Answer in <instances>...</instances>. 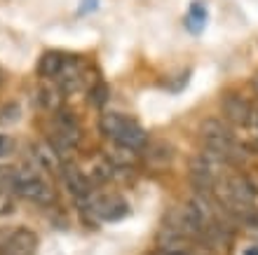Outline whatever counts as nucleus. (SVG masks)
Here are the masks:
<instances>
[{"instance_id":"nucleus-9","label":"nucleus","mask_w":258,"mask_h":255,"mask_svg":"<svg viewBox=\"0 0 258 255\" xmlns=\"http://www.w3.org/2000/svg\"><path fill=\"white\" fill-rule=\"evenodd\" d=\"M35 103H38L42 110L56 113V110L63 108V92L56 87V82L45 80L40 87L35 89Z\"/></svg>"},{"instance_id":"nucleus-16","label":"nucleus","mask_w":258,"mask_h":255,"mask_svg":"<svg viewBox=\"0 0 258 255\" xmlns=\"http://www.w3.org/2000/svg\"><path fill=\"white\" fill-rule=\"evenodd\" d=\"M110 101V84L103 80H96L92 87L87 89V103L92 108H103Z\"/></svg>"},{"instance_id":"nucleus-13","label":"nucleus","mask_w":258,"mask_h":255,"mask_svg":"<svg viewBox=\"0 0 258 255\" xmlns=\"http://www.w3.org/2000/svg\"><path fill=\"white\" fill-rule=\"evenodd\" d=\"M129 117L122 113H117V110H106V113H101V117H99V131H101L106 138H115L117 134H120V129L124 127V122H127Z\"/></svg>"},{"instance_id":"nucleus-3","label":"nucleus","mask_w":258,"mask_h":255,"mask_svg":"<svg viewBox=\"0 0 258 255\" xmlns=\"http://www.w3.org/2000/svg\"><path fill=\"white\" fill-rule=\"evenodd\" d=\"M52 134H56L59 138H63L73 150H78L80 148V143H82L80 120L75 117V113H68V110H63V108L54 113V131H52Z\"/></svg>"},{"instance_id":"nucleus-23","label":"nucleus","mask_w":258,"mask_h":255,"mask_svg":"<svg viewBox=\"0 0 258 255\" xmlns=\"http://www.w3.org/2000/svg\"><path fill=\"white\" fill-rule=\"evenodd\" d=\"M251 89H253V94L258 96V70L253 73V77H251Z\"/></svg>"},{"instance_id":"nucleus-11","label":"nucleus","mask_w":258,"mask_h":255,"mask_svg":"<svg viewBox=\"0 0 258 255\" xmlns=\"http://www.w3.org/2000/svg\"><path fill=\"white\" fill-rule=\"evenodd\" d=\"M63 61H66V56H63L61 52H56V49H49V52H45L38 59V75H40L42 80H56V75L61 73L63 68Z\"/></svg>"},{"instance_id":"nucleus-4","label":"nucleus","mask_w":258,"mask_h":255,"mask_svg":"<svg viewBox=\"0 0 258 255\" xmlns=\"http://www.w3.org/2000/svg\"><path fill=\"white\" fill-rule=\"evenodd\" d=\"M61 181H63V188L68 190V195L78 199V202H85L87 197H92V183H89L87 174L78 168L75 164H63L61 168Z\"/></svg>"},{"instance_id":"nucleus-19","label":"nucleus","mask_w":258,"mask_h":255,"mask_svg":"<svg viewBox=\"0 0 258 255\" xmlns=\"http://www.w3.org/2000/svg\"><path fill=\"white\" fill-rule=\"evenodd\" d=\"M14 211H17V204H14L12 195H10V192H0V218L12 215Z\"/></svg>"},{"instance_id":"nucleus-2","label":"nucleus","mask_w":258,"mask_h":255,"mask_svg":"<svg viewBox=\"0 0 258 255\" xmlns=\"http://www.w3.org/2000/svg\"><path fill=\"white\" fill-rule=\"evenodd\" d=\"M221 115L228 124H237V127H249L253 117V106L246 101L239 92H223L221 94Z\"/></svg>"},{"instance_id":"nucleus-21","label":"nucleus","mask_w":258,"mask_h":255,"mask_svg":"<svg viewBox=\"0 0 258 255\" xmlns=\"http://www.w3.org/2000/svg\"><path fill=\"white\" fill-rule=\"evenodd\" d=\"M96 5H99V0H82V5L78 12L85 14V12H89V10H96Z\"/></svg>"},{"instance_id":"nucleus-5","label":"nucleus","mask_w":258,"mask_h":255,"mask_svg":"<svg viewBox=\"0 0 258 255\" xmlns=\"http://www.w3.org/2000/svg\"><path fill=\"white\" fill-rule=\"evenodd\" d=\"M82 80H85V63L80 61V56H66L63 61L61 73L56 75V87L66 94H75L78 89L82 87Z\"/></svg>"},{"instance_id":"nucleus-15","label":"nucleus","mask_w":258,"mask_h":255,"mask_svg":"<svg viewBox=\"0 0 258 255\" xmlns=\"http://www.w3.org/2000/svg\"><path fill=\"white\" fill-rule=\"evenodd\" d=\"M204 24H207V5L195 0L190 5V10H188V17H185V28L190 33H200L204 28Z\"/></svg>"},{"instance_id":"nucleus-17","label":"nucleus","mask_w":258,"mask_h":255,"mask_svg":"<svg viewBox=\"0 0 258 255\" xmlns=\"http://www.w3.org/2000/svg\"><path fill=\"white\" fill-rule=\"evenodd\" d=\"M21 120V106L17 101H7L0 106V127H10Z\"/></svg>"},{"instance_id":"nucleus-18","label":"nucleus","mask_w":258,"mask_h":255,"mask_svg":"<svg viewBox=\"0 0 258 255\" xmlns=\"http://www.w3.org/2000/svg\"><path fill=\"white\" fill-rule=\"evenodd\" d=\"M14 181H17V168L0 164V192H12Z\"/></svg>"},{"instance_id":"nucleus-1","label":"nucleus","mask_w":258,"mask_h":255,"mask_svg":"<svg viewBox=\"0 0 258 255\" xmlns=\"http://www.w3.org/2000/svg\"><path fill=\"white\" fill-rule=\"evenodd\" d=\"M12 195L26 199V202H33L38 206H49V204L56 202V195L52 185H49L45 178H42L35 168H17V181H14Z\"/></svg>"},{"instance_id":"nucleus-25","label":"nucleus","mask_w":258,"mask_h":255,"mask_svg":"<svg viewBox=\"0 0 258 255\" xmlns=\"http://www.w3.org/2000/svg\"><path fill=\"white\" fill-rule=\"evenodd\" d=\"M0 80H3V73H0Z\"/></svg>"},{"instance_id":"nucleus-6","label":"nucleus","mask_w":258,"mask_h":255,"mask_svg":"<svg viewBox=\"0 0 258 255\" xmlns=\"http://www.w3.org/2000/svg\"><path fill=\"white\" fill-rule=\"evenodd\" d=\"M35 246H38L35 232L19 227L5 239L3 248H0V255H35Z\"/></svg>"},{"instance_id":"nucleus-14","label":"nucleus","mask_w":258,"mask_h":255,"mask_svg":"<svg viewBox=\"0 0 258 255\" xmlns=\"http://www.w3.org/2000/svg\"><path fill=\"white\" fill-rule=\"evenodd\" d=\"M136 159H139V152H134V150H129V148H122V145H117V143H113V145L106 150V161L113 164L115 168H129L132 164H136Z\"/></svg>"},{"instance_id":"nucleus-20","label":"nucleus","mask_w":258,"mask_h":255,"mask_svg":"<svg viewBox=\"0 0 258 255\" xmlns=\"http://www.w3.org/2000/svg\"><path fill=\"white\" fill-rule=\"evenodd\" d=\"M14 138L12 136H7V134H0V159L3 157H10V154L14 152Z\"/></svg>"},{"instance_id":"nucleus-24","label":"nucleus","mask_w":258,"mask_h":255,"mask_svg":"<svg viewBox=\"0 0 258 255\" xmlns=\"http://www.w3.org/2000/svg\"><path fill=\"white\" fill-rule=\"evenodd\" d=\"M242 255H258V246H249V248H244Z\"/></svg>"},{"instance_id":"nucleus-12","label":"nucleus","mask_w":258,"mask_h":255,"mask_svg":"<svg viewBox=\"0 0 258 255\" xmlns=\"http://www.w3.org/2000/svg\"><path fill=\"white\" fill-rule=\"evenodd\" d=\"M146 159L153 166H167L174 159V148L167 141H153L146 145Z\"/></svg>"},{"instance_id":"nucleus-7","label":"nucleus","mask_w":258,"mask_h":255,"mask_svg":"<svg viewBox=\"0 0 258 255\" xmlns=\"http://www.w3.org/2000/svg\"><path fill=\"white\" fill-rule=\"evenodd\" d=\"M200 138H202V145H211V143L218 141H235V131L223 117H207V120L200 122Z\"/></svg>"},{"instance_id":"nucleus-22","label":"nucleus","mask_w":258,"mask_h":255,"mask_svg":"<svg viewBox=\"0 0 258 255\" xmlns=\"http://www.w3.org/2000/svg\"><path fill=\"white\" fill-rule=\"evenodd\" d=\"M155 255H188L185 250H160V253H155Z\"/></svg>"},{"instance_id":"nucleus-8","label":"nucleus","mask_w":258,"mask_h":255,"mask_svg":"<svg viewBox=\"0 0 258 255\" xmlns=\"http://www.w3.org/2000/svg\"><path fill=\"white\" fill-rule=\"evenodd\" d=\"M113 143L122 145V148L134 150V152H141V150H146V145H148L150 141H148V131H146L136 120L129 117V120L124 122V127L120 129V134L113 138Z\"/></svg>"},{"instance_id":"nucleus-10","label":"nucleus","mask_w":258,"mask_h":255,"mask_svg":"<svg viewBox=\"0 0 258 255\" xmlns=\"http://www.w3.org/2000/svg\"><path fill=\"white\" fill-rule=\"evenodd\" d=\"M33 161H35V168H40V171H52V174L59 171L61 174L63 168V159L54 152V148L47 141H40L33 145Z\"/></svg>"}]
</instances>
